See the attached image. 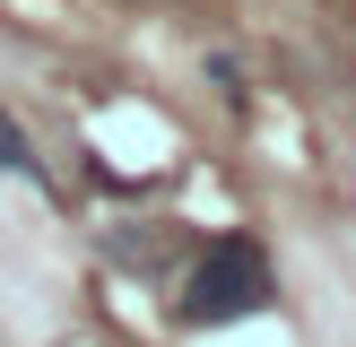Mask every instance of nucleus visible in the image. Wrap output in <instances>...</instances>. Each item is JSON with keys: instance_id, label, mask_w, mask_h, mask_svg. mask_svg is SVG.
Masks as SVG:
<instances>
[{"instance_id": "obj_1", "label": "nucleus", "mask_w": 356, "mask_h": 347, "mask_svg": "<svg viewBox=\"0 0 356 347\" xmlns=\"http://www.w3.org/2000/svg\"><path fill=\"white\" fill-rule=\"evenodd\" d=\"M270 295H278L270 252L243 243V235H226V243H200V252H191L174 312H183L191 330H218V321H243V312H270Z\"/></svg>"}, {"instance_id": "obj_2", "label": "nucleus", "mask_w": 356, "mask_h": 347, "mask_svg": "<svg viewBox=\"0 0 356 347\" xmlns=\"http://www.w3.org/2000/svg\"><path fill=\"white\" fill-rule=\"evenodd\" d=\"M35 156H26V130L9 121V104H0V174H26Z\"/></svg>"}]
</instances>
